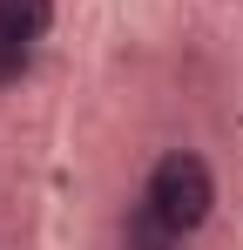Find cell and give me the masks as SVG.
Listing matches in <instances>:
<instances>
[{
	"instance_id": "2",
	"label": "cell",
	"mask_w": 243,
	"mask_h": 250,
	"mask_svg": "<svg viewBox=\"0 0 243 250\" xmlns=\"http://www.w3.org/2000/svg\"><path fill=\"white\" fill-rule=\"evenodd\" d=\"M115 250H182V237H176V230L162 223L156 209L135 196V203L115 216Z\"/></svg>"
},
{
	"instance_id": "1",
	"label": "cell",
	"mask_w": 243,
	"mask_h": 250,
	"mask_svg": "<svg viewBox=\"0 0 243 250\" xmlns=\"http://www.w3.org/2000/svg\"><path fill=\"white\" fill-rule=\"evenodd\" d=\"M142 203L156 209L182 244L202 237L209 216H216V169H209V156L202 149H162L149 163V176H142Z\"/></svg>"
},
{
	"instance_id": "3",
	"label": "cell",
	"mask_w": 243,
	"mask_h": 250,
	"mask_svg": "<svg viewBox=\"0 0 243 250\" xmlns=\"http://www.w3.org/2000/svg\"><path fill=\"white\" fill-rule=\"evenodd\" d=\"M47 27H54V0H0V34L40 47V41H47Z\"/></svg>"
},
{
	"instance_id": "4",
	"label": "cell",
	"mask_w": 243,
	"mask_h": 250,
	"mask_svg": "<svg viewBox=\"0 0 243 250\" xmlns=\"http://www.w3.org/2000/svg\"><path fill=\"white\" fill-rule=\"evenodd\" d=\"M27 68H34V47H27V41H14V34H0V88L27 82Z\"/></svg>"
}]
</instances>
